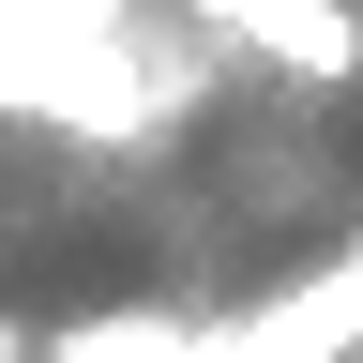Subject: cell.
<instances>
[{"label":"cell","mask_w":363,"mask_h":363,"mask_svg":"<svg viewBox=\"0 0 363 363\" xmlns=\"http://www.w3.org/2000/svg\"><path fill=\"white\" fill-rule=\"evenodd\" d=\"M0 363H30V333H16V318H0Z\"/></svg>","instance_id":"cell-2"},{"label":"cell","mask_w":363,"mask_h":363,"mask_svg":"<svg viewBox=\"0 0 363 363\" xmlns=\"http://www.w3.org/2000/svg\"><path fill=\"white\" fill-rule=\"evenodd\" d=\"M197 16L227 45H257V61H288V76H363V16L348 0H197Z\"/></svg>","instance_id":"cell-1"}]
</instances>
